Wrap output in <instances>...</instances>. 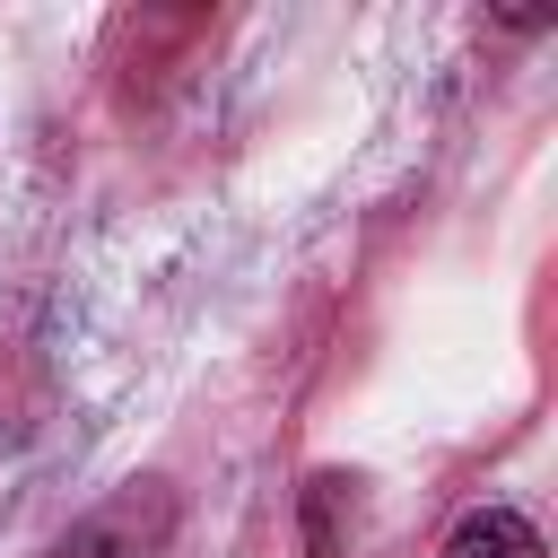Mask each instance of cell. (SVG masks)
<instances>
[{
    "label": "cell",
    "mask_w": 558,
    "mask_h": 558,
    "mask_svg": "<svg viewBox=\"0 0 558 558\" xmlns=\"http://www.w3.org/2000/svg\"><path fill=\"white\" fill-rule=\"evenodd\" d=\"M174 541V488L166 480H131L105 506H87L44 558H166Z\"/></svg>",
    "instance_id": "obj_1"
},
{
    "label": "cell",
    "mask_w": 558,
    "mask_h": 558,
    "mask_svg": "<svg viewBox=\"0 0 558 558\" xmlns=\"http://www.w3.org/2000/svg\"><path fill=\"white\" fill-rule=\"evenodd\" d=\"M445 558H541V532H532V514H514V506H480V514L453 523Z\"/></svg>",
    "instance_id": "obj_2"
},
{
    "label": "cell",
    "mask_w": 558,
    "mask_h": 558,
    "mask_svg": "<svg viewBox=\"0 0 558 558\" xmlns=\"http://www.w3.org/2000/svg\"><path fill=\"white\" fill-rule=\"evenodd\" d=\"M357 480H340V471H314L305 480V558H349V497Z\"/></svg>",
    "instance_id": "obj_3"
}]
</instances>
